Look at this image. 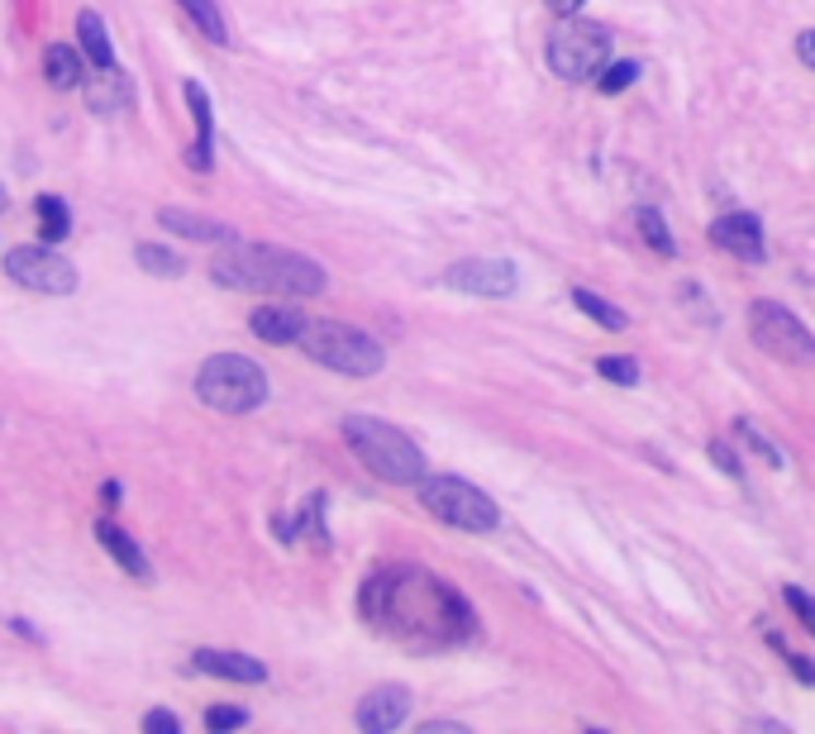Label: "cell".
Segmentation results:
<instances>
[{"label":"cell","mask_w":815,"mask_h":734,"mask_svg":"<svg viewBox=\"0 0 815 734\" xmlns=\"http://www.w3.org/2000/svg\"><path fill=\"white\" fill-rule=\"evenodd\" d=\"M363 611L382 635L401 639L411 649H444L463 644L472 635V611L468 601L444 587L439 577L420 568H397L387 577H373L363 592Z\"/></svg>","instance_id":"1"},{"label":"cell","mask_w":815,"mask_h":734,"mask_svg":"<svg viewBox=\"0 0 815 734\" xmlns=\"http://www.w3.org/2000/svg\"><path fill=\"white\" fill-rule=\"evenodd\" d=\"M210 277L229 292H258V296H320L324 268L292 248L268 244H225L210 258Z\"/></svg>","instance_id":"2"},{"label":"cell","mask_w":815,"mask_h":734,"mask_svg":"<svg viewBox=\"0 0 815 734\" xmlns=\"http://www.w3.org/2000/svg\"><path fill=\"white\" fill-rule=\"evenodd\" d=\"M339 429H344L349 449L363 458V467L377 472L382 482L411 487V482L425 477V453H420L397 425L373 419V415H344V425H339Z\"/></svg>","instance_id":"3"},{"label":"cell","mask_w":815,"mask_h":734,"mask_svg":"<svg viewBox=\"0 0 815 734\" xmlns=\"http://www.w3.org/2000/svg\"><path fill=\"white\" fill-rule=\"evenodd\" d=\"M296 348H306L320 367L344 372V377H373V372H382V363H387L382 344H377L373 334L344 324V320H306Z\"/></svg>","instance_id":"4"},{"label":"cell","mask_w":815,"mask_h":734,"mask_svg":"<svg viewBox=\"0 0 815 734\" xmlns=\"http://www.w3.org/2000/svg\"><path fill=\"white\" fill-rule=\"evenodd\" d=\"M196 391L210 411L220 415H248L268 401V372L258 363H248L244 353H215V358L201 363V377H196Z\"/></svg>","instance_id":"5"},{"label":"cell","mask_w":815,"mask_h":734,"mask_svg":"<svg viewBox=\"0 0 815 734\" xmlns=\"http://www.w3.org/2000/svg\"><path fill=\"white\" fill-rule=\"evenodd\" d=\"M420 506L429 510L434 520L453 524V530L468 534H486L501 524V510L486 492H477L463 477H420Z\"/></svg>","instance_id":"6"},{"label":"cell","mask_w":815,"mask_h":734,"mask_svg":"<svg viewBox=\"0 0 815 734\" xmlns=\"http://www.w3.org/2000/svg\"><path fill=\"white\" fill-rule=\"evenodd\" d=\"M611 62V29L606 24H587V20H572L548 38V68L563 82H591L601 76V68Z\"/></svg>","instance_id":"7"},{"label":"cell","mask_w":815,"mask_h":734,"mask_svg":"<svg viewBox=\"0 0 815 734\" xmlns=\"http://www.w3.org/2000/svg\"><path fill=\"white\" fill-rule=\"evenodd\" d=\"M748 334L778 363H796V367L815 363V334L787 306H778V300H754L748 306Z\"/></svg>","instance_id":"8"},{"label":"cell","mask_w":815,"mask_h":734,"mask_svg":"<svg viewBox=\"0 0 815 734\" xmlns=\"http://www.w3.org/2000/svg\"><path fill=\"white\" fill-rule=\"evenodd\" d=\"M5 272L15 277L24 292H44V296H68L76 292V268L62 253H52L48 244H24L5 253Z\"/></svg>","instance_id":"9"},{"label":"cell","mask_w":815,"mask_h":734,"mask_svg":"<svg viewBox=\"0 0 815 734\" xmlns=\"http://www.w3.org/2000/svg\"><path fill=\"white\" fill-rule=\"evenodd\" d=\"M444 282L453 292H472V296H510L520 286V272L506 258H463L444 272Z\"/></svg>","instance_id":"10"},{"label":"cell","mask_w":815,"mask_h":734,"mask_svg":"<svg viewBox=\"0 0 815 734\" xmlns=\"http://www.w3.org/2000/svg\"><path fill=\"white\" fill-rule=\"evenodd\" d=\"M711 239L725 248L730 258H740V262H764V258H768L764 225H758L754 215H744V210H730V215H720L716 225H711Z\"/></svg>","instance_id":"11"},{"label":"cell","mask_w":815,"mask_h":734,"mask_svg":"<svg viewBox=\"0 0 815 734\" xmlns=\"http://www.w3.org/2000/svg\"><path fill=\"white\" fill-rule=\"evenodd\" d=\"M405 715H411V691H405L401 682H387V687H377V691H367V697H363V706H358V730H367V734H391Z\"/></svg>","instance_id":"12"},{"label":"cell","mask_w":815,"mask_h":734,"mask_svg":"<svg viewBox=\"0 0 815 734\" xmlns=\"http://www.w3.org/2000/svg\"><path fill=\"white\" fill-rule=\"evenodd\" d=\"M82 96L96 115H125L129 105H134V82L110 62V68H101L91 82H82Z\"/></svg>","instance_id":"13"},{"label":"cell","mask_w":815,"mask_h":734,"mask_svg":"<svg viewBox=\"0 0 815 734\" xmlns=\"http://www.w3.org/2000/svg\"><path fill=\"white\" fill-rule=\"evenodd\" d=\"M310 315L296 310V306H258L248 315V330L258 339H268V344H296L300 330H306Z\"/></svg>","instance_id":"14"},{"label":"cell","mask_w":815,"mask_h":734,"mask_svg":"<svg viewBox=\"0 0 815 734\" xmlns=\"http://www.w3.org/2000/svg\"><path fill=\"white\" fill-rule=\"evenodd\" d=\"M191 667H201L210 677H225V682H268V667L248 653H220V649H196Z\"/></svg>","instance_id":"15"},{"label":"cell","mask_w":815,"mask_h":734,"mask_svg":"<svg viewBox=\"0 0 815 734\" xmlns=\"http://www.w3.org/2000/svg\"><path fill=\"white\" fill-rule=\"evenodd\" d=\"M187 105L196 115V153L187 157V163L196 167V173H210V157H215V115H210V96L201 82H187Z\"/></svg>","instance_id":"16"},{"label":"cell","mask_w":815,"mask_h":734,"mask_svg":"<svg viewBox=\"0 0 815 734\" xmlns=\"http://www.w3.org/2000/svg\"><path fill=\"white\" fill-rule=\"evenodd\" d=\"M157 225L167 234H181V239H201V244H229L234 229L220 225V220H205V215H191V210H163Z\"/></svg>","instance_id":"17"},{"label":"cell","mask_w":815,"mask_h":734,"mask_svg":"<svg viewBox=\"0 0 815 734\" xmlns=\"http://www.w3.org/2000/svg\"><path fill=\"white\" fill-rule=\"evenodd\" d=\"M96 540L105 544V554H110L129 577H149V558H143V548L129 540V534L120 530V524H110V520H101L96 524Z\"/></svg>","instance_id":"18"},{"label":"cell","mask_w":815,"mask_h":734,"mask_svg":"<svg viewBox=\"0 0 815 734\" xmlns=\"http://www.w3.org/2000/svg\"><path fill=\"white\" fill-rule=\"evenodd\" d=\"M44 72H48V82L58 86V91H76V86L86 82V72H82V52L68 48V44H52V48H48Z\"/></svg>","instance_id":"19"},{"label":"cell","mask_w":815,"mask_h":734,"mask_svg":"<svg viewBox=\"0 0 815 734\" xmlns=\"http://www.w3.org/2000/svg\"><path fill=\"white\" fill-rule=\"evenodd\" d=\"M76 34H82V52L96 68H110L115 62V48H110V38H105V24H101V15L96 10H82L76 15Z\"/></svg>","instance_id":"20"},{"label":"cell","mask_w":815,"mask_h":734,"mask_svg":"<svg viewBox=\"0 0 815 734\" xmlns=\"http://www.w3.org/2000/svg\"><path fill=\"white\" fill-rule=\"evenodd\" d=\"M572 300H577V310H587L591 320L601 324V330H611V334H625V330H629V315H625L621 306H611L606 296H597V292H587V286H577Z\"/></svg>","instance_id":"21"},{"label":"cell","mask_w":815,"mask_h":734,"mask_svg":"<svg viewBox=\"0 0 815 734\" xmlns=\"http://www.w3.org/2000/svg\"><path fill=\"white\" fill-rule=\"evenodd\" d=\"M635 229L643 234V244H649V248H653V253H668V258H673V253H677L673 234H668V225H663V215H659V210H653V205H639V210H635Z\"/></svg>","instance_id":"22"},{"label":"cell","mask_w":815,"mask_h":734,"mask_svg":"<svg viewBox=\"0 0 815 734\" xmlns=\"http://www.w3.org/2000/svg\"><path fill=\"white\" fill-rule=\"evenodd\" d=\"M181 10L196 20V29H201L210 44H225L229 29H225V20H220V10H215V0H177Z\"/></svg>","instance_id":"23"},{"label":"cell","mask_w":815,"mask_h":734,"mask_svg":"<svg viewBox=\"0 0 815 734\" xmlns=\"http://www.w3.org/2000/svg\"><path fill=\"white\" fill-rule=\"evenodd\" d=\"M134 258H139L143 272H153V277H181V272H187V262H181L173 248H163V244H143Z\"/></svg>","instance_id":"24"},{"label":"cell","mask_w":815,"mask_h":734,"mask_svg":"<svg viewBox=\"0 0 815 734\" xmlns=\"http://www.w3.org/2000/svg\"><path fill=\"white\" fill-rule=\"evenodd\" d=\"M38 220H44V244H58V239H68V225H72V215H68V205H62L58 196H38Z\"/></svg>","instance_id":"25"},{"label":"cell","mask_w":815,"mask_h":734,"mask_svg":"<svg viewBox=\"0 0 815 734\" xmlns=\"http://www.w3.org/2000/svg\"><path fill=\"white\" fill-rule=\"evenodd\" d=\"M734 435H740V443H748V449H754L758 458H764V463H768V467H787V458H782V449H778V443H772V439L764 435V429H758V425H754V419H740V425H734Z\"/></svg>","instance_id":"26"},{"label":"cell","mask_w":815,"mask_h":734,"mask_svg":"<svg viewBox=\"0 0 815 734\" xmlns=\"http://www.w3.org/2000/svg\"><path fill=\"white\" fill-rule=\"evenodd\" d=\"M597 82H601V91H606V96H621L629 82H639V62H606Z\"/></svg>","instance_id":"27"},{"label":"cell","mask_w":815,"mask_h":734,"mask_svg":"<svg viewBox=\"0 0 815 734\" xmlns=\"http://www.w3.org/2000/svg\"><path fill=\"white\" fill-rule=\"evenodd\" d=\"M597 372L606 377V382H621V387H635L639 382V363L635 358H601Z\"/></svg>","instance_id":"28"},{"label":"cell","mask_w":815,"mask_h":734,"mask_svg":"<svg viewBox=\"0 0 815 734\" xmlns=\"http://www.w3.org/2000/svg\"><path fill=\"white\" fill-rule=\"evenodd\" d=\"M782 601H787V606H792L796 620H801V625H806L811 635H815V596H811V592H801V587H782Z\"/></svg>","instance_id":"29"},{"label":"cell","mask_w":815,"mask_h":734,"mask_svg":"<svg viewBox=\"0 0 815 734\" xmlns=\"http://www.w3.org/2000/svg\"><path fill=\"white\" fill-rule=\"evenodd\" d=\"M205 725L215 730V734L239 730V725H248V711H239V706H210V711H205Z\"/></svg>","instance_id":"30"},{"label":"cell","mask_w":815,"mask_h":734,"mask_svg":"<svg viewBox=\"0 0 815 734\" xmlns=\"http://www.w3.org/2000/svg\"><path fill=\"white\" fill-rule=\"evenodd\" d=\"M143 730H157V734H177L181 730V720L173 715V711H149V715H143Z\"/></svg>","instance_id":"31"},{"label":"cell","mask_w":815,"mask_h":734,"mask_svg":"<svg viewBox=\"0 0 815 734\" xmlns=\"http://www.w3.org/2000/svg\"><path fill=\"white\" fill-rule=\"evenodd\" d=\"M711 458H716V463L730 472V477H740V472H744V463H740V458H734V453H730V449H725V443H720V439L711 443Z\"/></svg>","instance_id":"32"},{"label":"cell","mask_w":815,"mask_h":734,"mask_svg":"<svg viewBox=\"0 0 815 734\" xmlns=\"http://www.w3.org/2000/svg\"><path fill=\"white\" fill-rule=\"evenodd\" d=\"M796 58H801V62H806V68L815 72V29H806V34L796 38Z\"/></svg>","instance_id":"33"},{"label":"cell","mask_w":815,"mask_h":734,"mask_svg":"<svg viewBox=\"0 0 815 734\" xmlns=\"http://www.w3.org/2000/svg\"><path fill=\"white\" fill-rule=\"evenodd\" d=\"M787 663H792V673H796L801 682H815V663L806 659V653H787Z\"/></svg>","instance_id":"34"},{"label":"cell","mask_w":815,"mask_h":734,"mask_svg":"<svg viewBox=\"0 0 815 734\" xmlns=\"http://www.w3.org/2000/svg\"><path fill=\"white\" fill-rule=\"evenodd\" d=\"M420 734H468V730L453 725V720H425V725H420Z\"/></svg>","instance_id":"35"},{"label":"cell","mask_w":815,"mask_h":734,"mask_svg":"<svg viewBox=\"0 0 815 734\" xmlns=\"http://www.w3.org/2000/svg\"><path fill=\"white\" fill-rule=\"evenodd\" d=\"M582 5H587V0H548V10H554V15H563V20L577 15V10H582Z\"/></svg>","instance_id":"36"},{"label":"cell","mask_w":815,"mask_h":734,"mask_svg":"<svg viewBox=\"0 0 815 734\" xmlns=\"http://www.w3.org/2000/svg\"><path fill=\"white\" fill-rule=\"evenodd\" d=\"M0 201H5V191H0Z\"/></svg>","instance_id":"37"}]
</instances>
